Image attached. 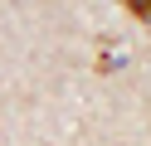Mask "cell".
<instances>
[{"label": "cell", "mask_w": 151, "mask_h": 146, "mask_svg": "<svg viewBox=\"0 0 151 146\" xmlns=\"http://www.w3.org/2000/svg\"><path fill=\"white\" fill-rule=\"evenodd\" d=\"M122 5H127L137 19H146V24H151V0H122Z\"/></svg>", "instance_id": "cell-1"}]
</instances>
